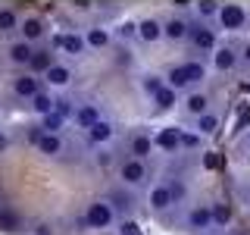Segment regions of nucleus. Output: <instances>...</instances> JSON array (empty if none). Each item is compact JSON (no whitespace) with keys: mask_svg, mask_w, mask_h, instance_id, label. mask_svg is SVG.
<instances>
[{"mask_svg":"<svg viewBox=\"0 0 250 235\" xmlns=\"http://www.w3.org/2000/svg\"><path fill=\"white\" fill-rule=\"evenodd\" d=\"M116 223H119V213L113 210V204L106 198L91 201L88 207H84V213L75 219V226L82 232H104V229H113Z\"/></svg>","mask_w":250,"mask_h":235,"instance_id":"nucleus-1","label":"nucleus"},{"mask_svg":"<svg viewBox=\"0 0 250 235\" xmlns=\"http://www.w3.org/2000/svg\"><path fill=\"white\" fill-rule=\"evenodd\" d=\"M116 179H119V185L131 188V191H138V188H150V169H147L144 160H131V157H122L119 166H116Z\"/></svg>","mask_w":250,"mask_h":235,"instance_id":"nucleus-2","label":"nucleus"},{"mask_svg":"<svg viewBox=\"0 0 250 235\" xmlns=\"http://www.w3.org/2000/svg\"><path fill=\"white\" fill-rule=\"evenodd\" d=\"M175 207L178 204H175V198H172V188H169L166 179H160L156 185L147 188V210H150L156 219H166Z\"/></svg>","mask_w":250,"mask_h":235,"instance_id":"nucleus-3","label":"nucleus"},{"mask_svg":"<svg viewBox=\"0 0 250 235\" xmlns=\"http://www.w3.org/2000/svg\"><path fill=\"white\" fill-rule=\"evenodd\" d=\"M185 229L194 232V235H203V232L216 229L213 207H209V204H191V207L185 210Z\"/></svg>","mask_w":250,"mask_h":235,"instance_id":"nucleus-4","label":"nucleus"},{"mask_svg":"<svg viewBox=\"0 0 250 235\" xmlns=\"http://www.w3.org/2000/svg\"><path fill=\"white\" fill-rule=\"evenodd\" d=\"M153 135L147 129H135V132H128V138H125V157H131V160H144L147 163V157H153Z\"/></svg>","mask_w":250,"mask_h":235,"instance_id":"nucleus-5","label":"nucleus"},{"mask_svg":"<svg viewBox=\"0 0 250 235\" xmlns=\"http://www.w3.org/2000/svg\"><path fill=\"white\" fill-rule=\"evenodd\" d=\"M188 41L197 53H209L213 57V50L219 47V38H216V28H209V22H191V35H188Z\"/></svg>","mask_w":250,"mask_h":235,"instance_id":"nucleus-6","label":"nucleus"},{"mask_svg":"<svg viewBox=\"0 0 250 235\" xmlns=\"http://www.w3.org/2000/svg\"><path fill=\"white\" fill-rule=\"evenodd\" d=\"M216 22H219V28H222V31H241V28H247V10H244V3H222Z\"/></svg>","mask_w":250,"mask_h":235,"instance_id":"nucleus-7","label":"nucleus"},{"mask_svg":"<svg viewBox=\"0 0 250 235\" xmlns=\"http://www.w3.org/2000/svg\"><path fill=\"white\" fill-rule=\"evenodd\" d=\"M10 91H13L19 100H31L35 94L44 91V78H41V75H31V72H19V75H13Z\"/></svg>","mask_w":250,"mask_h":235,"instance_id":"nucleus-8","label":"nucleus"},{"mask_svg":"<svg viewBox=\"0 0 250 235\" xmlns=\"http://www.w3.org/2000/svg\"><path fill=\"white\" fill-rule=\"evenodd\" d=\"M116 132H119V129H116L113 119H97L88 132H84V138H88L91 147H109V141L116 138Z\"/></svg>","mask_w":250,"mask_h":235,"instance_id":"nucleus-9","label":"nucleus"},{"mask_svg":"<svg viewBox=\"0 0 250 235\" xmlns=\"http://www.w3.org/2000/svg\"><path fill=\"white\" fill-rule=\"evenodd\" d=\"M19 38L28 41L31 47H38L47 38V22L41 19V16H25V19L19 22Z\"/></svg>","mask_w":250,"mask_h":235,"instance_id":"nucleus-10","label":"nucleus"},{"mask_svg":"<svg viewBox=\"0 0 250 235\" xmlns=\"http://www.w3.org/2000/svg\"><path fill=\"white\" fill-rule=\"evenodd\" d=\"M188 35H191V19L188 16H169L166 22H163V38L166 41H172V44H182V41H188Z\"/></svg>","mask_w":250,"mask_h":235,"instance_id":"nucleus-11","label":"nucleus"},{"mask_svg":"<svg viewBox=\"0 0 250 235\" xmlns=\"http://www.w3.org/2000/svg\"><path fill=\"white\" fill-rule=\"evenodd\" d=\"M153 147H156V151H163V154L182 151V129H178V125H166V129H160L153 135Z\"/></svg>","mask_w":250,"mask_h":235,"instance_id":"nucleus-12","label":"nucleus"},{"mask_svg":"<svg viewBox=\"0 0 250 235\" xmlns=\"http://www.w3.org/2000/svg\"><path fill=\"white\" fill-rule=\"evenodd\" d=\"M131 188H125V185H119V188H109L106 191V201L113 204V210L116 213H135V207H138V201H135V194H128Z\"/></svg>","mask_w":250,"mask_h":235,"instance_id":"nucleus-13","label":"nucleus"},{"mask_svg":"<svg viewBox=\"0 0 250 235\" xmlns=\"http://www.w3.org/2000/svg\"><path fill=\"white\" fill-rule=\"evenodd\" d=\"M31 53H35V47L28 41H22V38H16V41L6 44V63H13V66H19V69H28Z\"/></svg>","mask_w":250,"mask_h":235,"instance_id":"nucleus-14","label":"nucleus"},{"mask_svg":"<svg viewBox=\"0 0 250 235\" xmlns=\"http://www.w3.org/2000/svg\"><path fill=\"white\" fill-rule=\"evenodd\" d=\"M238 60H241V53L234 50L231 44H219L213 50V69L216 72H231V69L238 66Z\"/></svg>","mask_w":250,"mask_h":235,"instance_id":"nucleus-15","label":"nucleus"},{"mask_svg":"<svg viewBox=\"0 0 250 235\" xmlns=\"http://www.w3.org/2000/svg\"><path fill=\"white\" fill-rule=\"evenodd\" d=\"M53 63H60V60H57V53H53L50 47H35V53H31V60H28V72L44 78V72L53 66Z\"/></svg>","mask_w":250,"mask_h":235,"instance_id":"nucleus-16","label":"nucleus"},{"mask_svg":"<svg viewBox=\"0 0 250 235\" xmlns=\"http://www.w3.org/2000/svg\"><path fill=\"white\" fill-rule=\"evenodd\" d=\"M138 38L144 44H156L163 41V19H156V16H147V19L138 22Z\"/></svg>","mask_w":250,"mask_h":235,"instance_id":"nucleus-17","label":"nucleus"},{"mask_svg":"<svg viewBox=\"0 0 250 235\" xmlns=\"http://www.w3.org/2000/svg\"><path fill=\"white\" fill-rule=\"evenodd\" d=\"M84 41H88V50H106L113 44V31L104 25H88L84 28Z\"/></svg>","mask_w":250,"mask_h":235,"instance_id":"nucleus-18","label":"nucleus"},{"mask_svg":"<svg viewBox=\"0 0 250 235\" xmlns=\"http://www.w3.org/2000/svg\"><path fill=\"white\" fill-rule=\"evenodd\" d=\"M182 107H185V113H188V116H194V119H197V116H203V113L209 110V97H207V91H200V88L188 91Z\"/></svg>","mask_w":250,"mask_h":235,"instance_id":"nucleus-19","label":"nucleus"},{"mask_svg":"<svg viewBox=\"0 0 250 235\" xmlns=\"http://www.w3.org/2000/svg\"><path fill=\"white\" fill-rule=\"evenodd\" d=\"M19 232H22V216L10 204H0V235H19Z\"/></svg>","mask_w":250,"mask_h":235,"instance_id":"nucleus-20","label":"nucleus"},{"mask_svg":"<svg viewBox=\"0 0 250 235\" xmlns=\"http://www.w3.org/2000/svg\"><path fill=\"white\" fill-rule=\"evenodd\" d=\"M97 119H104L97 104H78V107H75V113H72V122L78 125V129H84V132H88Z\"/></svg>","mask_w":250,"mask_h":235,"instance_id":"nucleus-21","label":"nucleus"},{"mask_svg":"<svg viewBox=\"0 0 250 235\" xmlns=\"http://www.w3.org/2000/svg\"><path fill=\"white\" fill-rule=\"evenodd\" d=\"M44 82L50 85V88H69V82H72V69H69L66 63H53V66L44 72Z\"/></svg>","mask_w":250,"mask_h":235,"instance_id":"nucleus-22","label":"nucleus"},{"mask_svg":"<svg viewBox=\"0 0 250 235\" xmlns=\"http://www.w3.org/2000/svg\"><path fill=\"white\" fill-rule=\"evenodd\" d=\"M60 53H66V57H84L88 53V41H84V35L82 31H66V41H62V50Z\"/></svg>","mask_w":250,"mask_h":235,"instance_id":"nucleus-23","label":"nucleus"},{"mask_svg":"<svg viewBox=\"0 0 250 235\" xmlns=\"http://www.w3.org/2000/svg\"><path fill=\"white\" fill-rule=\"evenodd\" d=\"M219 125H222L219 113H216V110H207L203 116H197V119H194V132H197L200 138H207V135H216Z\"/></svg>","mask_w":250,"mask_h":235,"instance_id":"nucleus-24","label":"nucleus"},{"mask_svg":"<svg viewBox=\"0 0 250 235\" xmlns=\"http://www.w3.org/2000/svg\"><path fill=\"white\" fill-rule=\"evenodd\" d=\"M150 104H153V113H169V110H175V104H178V91H172L166 85L160 94L150 97Z\"/></svg>","mask_w":250,"mask_h":235,"instance_id":"nucleus-25","label":"nucleus"},{"mask_svg":"<svg viewBox=\"0 0 250 235\" xmlns=\"http://www.w3.org/2000/svg\"><path fill=\"white\" fill-rule=\"evenodd\" d=\"M19 16H16L13 6H0V38H10V35H19Z\"/></svg>","mask_w":250,"mask_h":235,"instance_id":"nucleus-26","label":"nucleus"},{"mask_svg":"<svg viewBox=\"0 0 250 235\" xmlns=\"http://www.w3.org/2000/svg\"><path fill=\"white\" fill-rule=\"evenodd\" d=\"M182 66H185V75H188V85H191V91L197 88V85L207 82V63H200V60H185Z\"/></svg>","mask_w":250,"mask_h":235,"instance_id":"nucleus-27","label":"nucleus"},{"mask_svg":"<svg viewBox=\"0 0 250 235\" xmlns=\"http://www.w3.org/2000/svg\"><path fill=\"white\" fill-rule=\"evenodd\" d=\"M53 100H57V94H50V91H41V94H35V97L28 100V107H31V113H38L44 119L47 113H53Z\"/></svg>","mask_w":250,"mask_h":235,"instance_id":"nucleus-28","label":"nucleus"},{"mask_svg":"<svg viewBox=\"0 0 250 235\" xmlns=\"http://www.w3.org/2000/svg\"><path fill=\"white\" fill-rule=\"evenodd\" d=\"M166 85L172 91H191V85H188V75H185V66L182 63H175V66L166 72Z\"/></svg>","mask_w":250,"mask_h":235,"instance_id":"nucleus-29","label":"nucleus"},{"mask_svg":"<svg viewBox=\"0 0 250 235\" xmlns=\"http://www.w3.org/2000/svg\"><path fill=\"white\" fill-rule=\"evenodd\" d=\"M94 163H97V169H116L119 166V154L113 147H97L94 151Z\"/></svg>","mask_w":250,"mask_h":235,"instance_id":"nucleus-30","label":"nucleus"},{"mask_svg":"<svg viewBox=\"0 0 250 235\" xmlns=\"http://www.w3.org/2000/svg\"><path fill=\"white\" fill-rule=\"evenodd\" d=\"M163 88H166V75H156V72H147V75H141V91H144L147 97L160 94Z\"/></svg>","mask_w":250,"mask_h":235,"instance_id":"nucleus-31","label":"nucleus"},{"mask_svg":"<svg viewBox=\"0 0 250 235\" xmlns=\"http://www.w3.org/2000/svg\"><path fill=\"white\" fill-rule=\"evenodd\" d=\"M62 147H66V141H62V135H44L41 144H38V151H41L44 157H60Z\"/></svg>","mask_w":250,"mask_h":235,"instance_id":"nucleus-32","label":"nucleus"},{"mask_svg":"<svg viewBox=\"0 0 250 235\" xmlns=\"http://www.w3.org/2000/svg\"><path fill=\"white\" fill-rule=\"evenodd\" d=\"M219 10H222V3H216V0H197V3H194L197 22H209V19H216Z\"/></svg>","mask_w":250,"mask_h":235,"instance_id":"nucleus-33","label":"nucleus"},{"mask_svg":"<svg viewBox=\"0 0 250 235\" xmlns=\"http://www.w3.org/2000/svg\"><path fill=\"white\" fill-rule=\"evenodd\" d=\"M209 207H213V223H216V229H222V226H229V223H231V216H234L231 204L216 201V204H209Z\"/></svg>","mask_w":250,"mask_h":235,"instance_id":"nucleus-34","label":"nucleus"},{"mask_svg":"<svg viewBox=\"0 0 250 235\" xmlns=\"http://www.w3.org/2000/svg\"><path fill=\"white\" fill-rule=\"evenodd\" d=\"M62 125H66V119H62L60 113H47L41 119V129L47 132V135H62Z\"/></svg>","mask_w":250,"mask_h":235,"instance_id":"nucleus-35","label":"nucleus"},{"mask_svg":"<svg viewBox=\"0 0 250 235\" xmlns=\"http://www.w3.org/2000/svg\"><path fill=\"white\" fill-rule=\"evenodd\" d=\"M53 113H60L62 119L69 122V119H72V113H75V100H69L66 94H60V97L53 100Z\"/></svg>","mask_w":250,"mask_h":235,"instance_id":"nucleus-36","label":"nucleus"},{"mask_svg":"<svg viewBox=\"0 0 250 235\" xmlns=\"http://www.w3.org/2000/svg\"><path fill=\"white\" fill-rule=\"evenodd\" d=\"M166 182L172 188V198H175V204L182 207V204L188 201V182H185V179H166Z\"/></svg>","mask_w":250,"mask_h":235,"instance_id":"nucleus-37","label":"nucleus"},{"mask_svg":"<svg viewBox=\"0 0 250 235\" xmlns=\"http://www.w3.org/2000/svg\"><path fill=\"white\" fill-rule=\"evenodd\" d=\"M113 38H119V41H128V38H138V22H135V19H125L122 25L113 31Z\"/></svg>","mask_w":250,"mask_h":235,"instance_id":"nucleus-38","label":"nucleus"},{"mask_svg":"<svg viewBox=\"0 0 250 235\" xmlns=\"http://www.w3.org/2000/svg\"><path fill=\"white\" fill-rule=\"evenodd\" d=\"M116 229H119V235H144V229H141L131 216H122L119 223H116Z\"/></svg>","mask_w":250,"mask_h":235,"instance_id":"nucleus-39","label":"nucleus"},{"mask_svg":"<svg viewBox=\"0 0 250 235\" xmlns=\"http://www.w3.org/2000/svg\"><path fill=\"white\" fill-rule=\"evenodd\" d=\"M200 144H203V138L197 135V132H185L182 129V151H197Z\"/></svg>","mask_w":250,"mask_h":235,"instance_id":"nucleus-40","label":"nucleus"},{"mask_svg":"<svg viewBox=\"0 0 250 235\" xmlns=\"http://www.w3.org/2000/svg\"><path fill=\"white\" fill-rule=\"evenodd\" d=\"M47 135V132L41 129V122H35V125H28V129H25V141H28V144H41V138Z\"/></svg>","mask_w":250,"mask_h":235,"instance_id":"nucleus-41","label":"nucleus"},{"mask_svg":"<svg viewBox=\"0 0 250 235\" xmlns=\"http://www.w3.org/2000/svg\"><path fill=\"white\" fill-rule=\"evenodd\" d=\"M203 166H207V169H216V166H219V157L207 151V154H203Z\"/></svg>","mask_w":250,"mask_h":235,"instance_id":"nucleus-42","label":"nucleus"},{"mask_svg":"<svg viewBox=\"0 0 250 235\" xmlns=\"http://www.w3.org/2000/svg\"><path fill=\"white\" fill-rule=\"evenodd\" d=\"M10 144H13L10 135H3V132H0V154H6V151H10Z\"/></svg>","mask_w":250,"mask_h":235,"instance_id":"nucleus-43","label":"nucleus"},{"mask_svg":"<svg viewBox=\"0 0 250 235\" xmlns=\"http://www.w3.org/2000/svg\"><path fill=\"white\" fill-rule=\"evenodd\" d=\"M241 60H244L247 66H250V41H247V44H241Z\"/></svg>","mask_w":250,"mask_h":235,"instance_id":"nucleus-44","label":"nucleus"},{"mask_svg":"<svg viewBox=\"0 0 250 235\" xmlns=\"http://www.w3.org/2000/svg\"><path fill=\"white\" fill-rule=\"evenodd\" d=\"M244 147L250 151V129H247V135H244Z\"/></svg>","mask_w":250,"mask_h":235,"instance_id":"nucleus-45","label":"nucleus"},{"mask_svg":"<svg viewBox=\"0 0 250 235\" xmlns=\"http://www.w3.org/2000/svg\"><path fill=\"white\" fill-rule=\"evenodd\" d=\"M247 31H250V13H247Z\"/></svg>","mask_w":250,"mask_h":235,"instance_id":"nucleus-46","label":"nucleus"}]
</instances>
